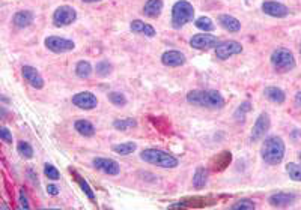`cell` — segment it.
<instances>
[{"instance_id":"1","label":"cell","mask_w":301,"mask_h":210,"mask_svg":"<svg viewBox=\"0 0 301 210\" xmlns=\"http://www.w3.org/2000/svg\"><path fill=\"white\" fill-rule=\"evenodd\" d=\"M188 104L209 110H220L225 107V98L217 90H191L187 93Z\"/></svg>"},{"instance_id":"2","label":"cell","mask_w":301,"mask_h":210,"mask_svg":"<svg viewBox=\"0 0 301 210\" xmlns=\"http://www.w3.org/2000/svg\"><path fill=\"white\" fill-rule=\"evenodd\" d=\"M262 159L269 165H277L283 161L285 156V141L277 135H271L264 141L261 150Z\"/></svg>"},{"instance_id":"3","label":"cell","mask_w":301,"mask_h":210,"mask_svg":"<svg viewBox=\"0 0 301 210\" xmlns=\"http://www.w3.org/2000/svg\"><path fill=\"white\" fill-rule=\"evenodd\" d=\"M140 158H142V161H145L148 164H152V165H157L161 168H168V170L178 167V159L160 149H146L140 153Z\"/></svg>"},{"instance_id":"4","label":"cell","mask_w":301,"mask_h":210,"mask_svg":"<svg viewBox=\"0 0 301 210\" xmlns=\"http://www.w3.org/2000/svg\"><path fill=\"white\" fill-rule=\"evenodd\" d=\"M195 17V8L187 0H178L172 8V26L175 29H181L187 23H190Z\"/></svg>"},{"instance_id":"5","label":"cell","mask_w":301,"mask_h":210,"mask_svg":"<svg viewBox=\"0 0 301 210\" xmlns=\"http://www.w3.org/2000/svg\"><path fill=\"white\" fill-rule=\"evenodd\" d=\"M271 63L272 66L280 72H289L295 68V57L294 54L286 48H277L271 54Z\"/></svg>"},{"instance_id":"6","label":"cell","mask_w":301,"mask_h":210,"mask_svg":"<svg viewBox=\"0 0 301 210\" xmlns=\"http://www.w3.org/2000/svg\"><path fill=\"white\" fill-rule=\"evenodd\" d=\"M75 20H77V12L72 6H68V5L59 6L53 14V24L58 26V27L69 26Z\"/></svg>"},{"instance_id":"7","label":"cell","mask_w":301,"mask_h":210,"mask_svg":"<svg viewBox=\"0 0 301 210\" xmlns=\"http://www.w3.org/2000/svg\"><path fill=\"white\" fill-rule=\"evenodd\" d=\"M45 47L56 53V54H61V53H68V51H72L75 48V44L71 41V39H67V38H61V36H48L45 41H44Z\"/></svg>"},{"instance_id":"8","label":"cell","mask_w":301,"mask_h":210,"mask_svg":"<svg viewBox=\"0 0 301 210\" xmlns=\"http://www.w3.org/2000/svg\"><path fill=\"white\" fill-rule=\"evenodd\" d=\"M241 51H242V45L236 41H223L218 42V45L215 47V56L220 60H226L235 54H239Z\"/></svg>"},{"instance_id":"9","label":"cell","mask_w":301,"mask_h":210,"mask_svg":"<svg viewBox=\"0 0 301 210\" xmlns=\"http://www.w3.org/2000/svg\"><path fill=\"white\" fill-rule=\"evenodd\" d=\"M190 45L196 50H209V48H215L218 45V39L214 35H209V33L203 32V33L191 36Z\"/></svg>"},{"instance_id":"10","label":"cell","mask_w":301,"mask_h":210,"mask_svg":"<svg viewBox=\"0 0 301 210\" xmlns=\"http://www.w3.org/2000/svg\"><path fill=\"white\" fill-rule=\"evenodd\" d=\"M72 104L81 110H94L98 105V99L92 92H80L72 96Z\"/></svg>"},{"instance_id":"11","label":"cell","mask_w":301,"mask_h":210,"mask_svg":"<svg viewBox=\"0 0 301 210\" xmlns=\"http://www.w3.org/2000/svg\"><path fill=\"white\" fill-rule=\"evenodd\" d=\"M92 165H94V168H97L108 176H118L121 173L119 164L113 159H108V158H95L92 161Z\"/></svg>"},{"instance_id":"12","label":"cell","mask_w":301,"mask_h":210,"mask_svg":"<svg viewBox=\"0 0 301 210\" xmlns=\"http://www.w3.org/2000/svg\"><path fill=\"white\" fill-rule=\"evenodd\" d=\"M269 125H271V120H269V116L267 113H262L258 119H256V123L253 125V129H252V140L258 141L261 138L265 137V134L269 129Z\"/></svg>"},{"instance_id":"13","label":"cell","mask_w":301,"mask_h":210,"mask_svg":"<svg viewBox=\"0 0 301 210\" xmlns=\"http://www.w3.org/2000/svg\"><path fill=\"white\" fill-rule=\"evenodd\" d=\"M262 11L269 17H276V18H283L289 14V9L279 2H264Z\"/></svg>"},{"instance_id":"14","label":"cell","mask_w":301,"mask_h":210,"mask_svg":"<svg viewBox=\"0 0 301 210\" xmlns=\"http://www.w3.org/2000/svg\"><path fill=\"white\" fill-rule=\"evenodd\" d=\"M21 74H23L24 80L32 87H35V89H42L44 87V78L41 77V74L38 72L36 68H34V66H23Z\"/></svg>"},{"instance_id":"15","label":"cell","mask_w":301,"mask_h":210,"mask_svg":"<svg viewBox=\"0 0 301 210\" xmlns=\"http://www.w3.org/2000/svg\"><path fill=\"white\" fill-rule=\"evenodd\" d=\"M268 201L272 207H289L291 204H294L295 195L288 194V192H277V194L271 195Z\"/></svg>"},{"instance_id":"16","label":"cell","mask_w":301,"mask_h":210,"mask_svg":"<svg viewBox=\"0 0 301 210\" xmlns=\"http://www.w3.org/2000/svg\"><path fill=\"white\" fill-rule=\"evenodd\" d=\"M161 62H163V65H166V66L176 68V66H181V65L185 63V56H184L181 51L170 50V51H166V53L161 56Z\"/></svg>"},{"instance_id":"17","label":"cell","mask_w":301,"mask_h":210,"mask_svg":"<svg viewBox=\"0 0 301 210\" xmlns=\"http://www.w3.org/2000/svg\"><path fill=\"white\" fill-rule=\"evenodd\" d=\"M130 29H131V32H134V33H140V35H145L148 36V38H154V36L157 35L155 29L151 24H146L142 20H134V21H131Z\"/></svg>"},{"instance_id":"18","label":"cell","mask_w":301,"mask_h":210,"mask_svg":"<svg viewBox=\"0 0 301 210\" xmlns=\"http://www.w3.org/2000/svg\"><path fill=\"white\" fill-rule=\"evenodd\" d=\"M163 11V0H148L143 6V14L149 18H157Z\"/></svg>"},{"instance_id":"19","label":"cell","mask_w":301,"mask_h":210,"mask_svg":"<svg viewBox=\"0 0 301 210\" xmlns=\"http://www.w3.org/2000/svg\"><path fill=\"white\" fill-rule=\"evenodd\" d=\"M34 12L31 11H18L14 15V24L20 29H24L28 26H31L34 23Z\"/></svg>"},{"instance_id":"20","label":"cell","mask_w":301,"mask_h":210,"mask_svg":"<svg viewBox=\"0 0 301 210\" xmlns=\"http://www.w3.org/2000/svg\"><path fill=\"white\" fill-rule=\"evenodd\" d=\"M264 95L267 96V99H269V101L274 102V104H283L285 99H286L285 92H283L282 89H279V87H274V86L265 87Z\"/></svg>"},{"instance_id":"21","label":"cell","mask_w":301,"mask_h":210,"mask_svg":"<svg viewBox=\"0 0 301 210\" xmlns=\"http://www.w3.org/2000/svg\"><path fill=\"white\" fill-rule=\"evenodd\" d=\"M218 23H220V26H222L223 29H226V30H229V32H239V29H241L239 20H236L232 15H225V14L220 15V17H218Z\"/></svg>"},{"instance_id":"22","label":"cell","mask_w":301,"mask_h":210,"mask_svg":"<svg viewBox=\"0 0 301 210\" xmlns=\"http://www.w3.org/2000/svg\"><path fill=\"white\" fill-rule=\"evenodd\" d=\"M74 128L75 131L80 134V135H85V137H92L95 134V126L89 122V120H85V119H80L74 123Z\"/></svg>"},{"instance_id":"23","label":"cell","mask_w":301,"mask_h":210,"mask_svg":"<svg viewBox=\"0 0 301 210\" xmlns=\"http://www.w3.org/2000/svg\"><path fill=\"white\" fill-rule=\"evenodd\" d=\"M206 180H208V171H206L203 167H199V168L196 170L195 176H193V186H195L196 189H202V188H205Z\"/></svg>"},{"instance_id":"24","label":"cell","mask_w":301,"mask_h":210,"mask_svg":"<svg viewBox=\"0 0 301 210\" xmlns=\"http://www.w3.org/2000/svg\"><path fill=\"white\" fill-rule=\"evenodd\" d=\"M75 176V179H77V182H78V185H80V188H81V191L88 195V198L92 201V203H97V197H95V194H94V191H92V188L88 185V182L81 177V176H78L77 173H74Z\"/></svg>"},{"instance_id":"25","label":"cell","mask_w":301,"mask_h":210,"mask_svg":"<svg viewBox=\"0 0 301 210\" xmlns=\"http://www.w3.org/2000/svg\"><path fill=\"white\" fill-rule=\"evenodd\" d=\"M75 74H77V77H80V78H89L91 74H92V66H91V63L86 62V60L78 62L77 66H75Z\"/></svg>"},{"instance_id":"26","label":"cell","mask_w":301,"mask_h":210,"mask_svg":"<svg viewBox=\"0 0 301 210\" xmlns=\"http://www.w3.org/2000/svg\"><path fill=\"white\" fill-rule=\"evenodd\" d=\"M113 126L118 131H127V129L135 128L137 126V122H135V119H119V120H115L113 122Z\"/></svg>"},{"instance_id":"27","label":"cell","mask_w":301,"mask_h":210,"mask_svg":"<svg viewBox=\"0 0 301 210\" xmlns=\"http://www.w3.org/2000/svg\"><path fill=\"white\" fill-rule=\"evenodd\" d=\"M135 149H137V144L133 143V141L121 143V144L113 146V150H115L116 153H119V155H130V153H133Z\"/></svg>"},{"instance_id":"28","label":"cell","mask_w":301,"mask_h":210,"mask_svg":"<svg viewBox=\"0 0 301 210\" xmlns=\"http://www.w3.org/2000/svg\"><path fill=\"white\" fill-rule=\"evenodd\" d=\"M195 26L198 27V29H201L203 32H212L214 30V23H212V20L209 18V17H201V18H198L196 21H195Z\"/></svg>"},{"instance_id":"29","label":"cell","mask_w":301,"mask_h":210,"mask_svg":"<svg viewBox=\"0 0 301 210\" xmlns=\"http://www.w3.org/2000/svg\"><path fill=\"white\" fill-rule=\"evenodd\" d=\"M17 150H18V153H20L23 158H26V159H31V158L34 156V149H32V146H31L28 141H20V143L17 144Z\"/></svg>"},{"instance_id":"30","label":"cell","mask_w":301,"mask_h":210,"mask_svg":"<svg viewBox=\"0 0 301 210\" xmlns=\"http://www.w3.org/2000/svg\"><path fill=\"white\" fill-rule=\"evenodd\" d=\"M286 171L294 182H301V165L295 162H289L286 165Z\"/></svg>"},{"instance_id":"31","label":"cell","mask_w":301,"mask_h":210,"mask_svg":"<svg viewBox=\"0 0 301 210\" xmlns=\"http://www.w3.org/2000/svg\"><path fill=\"white\" fill-rule=\"evenodd\" d=\"M231 161H232V155L229 152H225V153L218 155L215 158V164H217L215 167H217V170H223L225 167H228L231 164Z\"/></svg>"},{"instance_id":"32","label":"cell","mask_w":301,"mask_h":210,"mask_svg":"<svg viewBox=\"0 0 301 210\" xmlns=\"http://www.w3.org/2000/svg\"><path fill=\"white\" fill-rule=\"evenodd\" d=\"M107 98H108V101H110L112 104L116 105V107H124V105L127 104L125 96H124L122 93H119V92H110V93L107 95Z\"/></svg>"},{"instance_id":"33","label":"cell","mask_w":301,"mask_h":210,"mask_svg":"<svg viewBox=\"0 0 301 210\" xmlns=\"http://www.w3.org/2000/svg\"><path fill=\"white\" fill-rule=\"evenodd\" d=\"M97 75H100V77H107V75H110L112 74V71H113V66H112V63H108L107 60H101L97 63Z\"/></svg>"},{"instance_id":"34","label":"cell","mask_w":301,"mask_h":210,"mask_svg":"<svg viewBox=\"0 0 301 210\" xmlns=\"http://www.w3.org/2000/svg\"><path fill=\"white\" fill-rule=\"evenodd\" d=\"M255 203L252 201V200H247V198H244V200H239V201H236L234 206L231 207L232 210H255Z\"/></svg>"},{"instance_id":"35","label":"cell","mask_w":301,"mask_h":210,"mask_svg":"<svg viewBox=\"0 0 301 210\" xmlns=\"http://www.w3.org/2000/svg\"><path fill=\"white\" fill-rule=\"evenodd\" d=\"M44 174L47 176L50 180H59V177H61L59 170H58L54 165H51V164H45V167H44Z\"/></svg>"},{"instance_id":"36","label":"cell","mask_w":301,"mask_h":210,"mask_svg":"<svg viewBox=\"0 0 301 210\" xmlns=\"http://www.w3.org/2000/svg\"><path fill=\"white\" fill-rule=\"evenodd\" d=\"M0 138L8 144H12V132L3 126V128H0Z\"/></svg>"},{"instance_id":"37","label":"cell","mask_w":301,"mask_h":210,"mask_svg":"<svg viewBox=\"0 0 301 210\" xmlns=\"http://www.w3.org/2000/svg\"><path fill=\"white\" fill-rule=\"evenodd\" d=\"M20 207L21 209H29V201H28V198H26V194H24V189H21L20 191Z\"/></svg>"},{"instance_id":"38","label":"cell","mask_w":301,"mask_h":210,"mask_svg":"<svg viewBox=\"0 0 301 210\" xmlns=\"http://www.w3.org/2000/svg\"><path fill=\"white\" fill-rule=\"evenodd\" d=\"M47 192H48L50 195H58V194H59V188H58L56 185H48V186H47Z\"/></svg>"},{"instance_id":"39","label":"cell","mask_w":301,"mask_h":210,"mask_svg":"<svg viewBox=\"0 0 301 210\" xmlns=\"http://www.w3.org/2000/svg\"><path fill=\"white\" fill-rule=\"evenodd\" d=\"M295 104L300 107L301 105V92H298L297 95H295Z\"/></svg>"},{"instance_id":"40","label":"cell","mask_w":301,"mask_h":210,"mask_svg":"<svg viewBox=\"0 0 301 210\" xmlns=\"http://www.w3.org/2000/svg\"><path fill=\"white\" fill-rule=\"evenodd\" d=\"M83 2H86V3H95V2H101V0H83Z\"/></svg>"},{"instance_id":"41","label":"cell","mask_w":301,"mask_h":210,"mask_svg":"<svg viewBox=\"0 0 301 210\" xmlns=\"http://www.w3.org/2000/svg\"><path fill=\"white\" fill-rule=\"evenodd\" d=\"M300 158H301V155H300Z\"/></svg>"}]
</instances>
